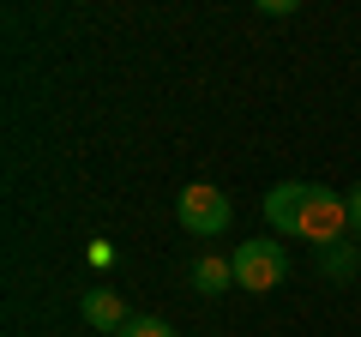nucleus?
Returning a JSON list of instances; mask_svg holds the SVG:
<instances>
[{
	"label": "nucleus",
	"mask_w": 361,
	"mask_h": 337,
	"mask_svg": "<svg viewBox=\"0 0 361 337\" xmlns=\"http://www.w3.org/2000/svg\"><path fill=\"white\" fill-rule=\"evenodd\" d=\"M175 217H180V229H187V235H199V241H217V235H229L235 205H229V193H223V187L193 181V187H180Z\"/></svg>",
	"instance_id": "obj_1"
},
{
	"label": "nucleus",
	"mask_w": 361,
	"mask_h": 337,
	"mask_svg": "<svg viewBox=\"0 0 361 337\" xmlns=\"http://www.w3.org/2000/svg\"><path fill=\"white\" fill-rule=\"evenodd\" d=\"M229 265H235V289H253V295H265V289H277L289 277L283 241H241L229 253Z\"/></svg>",
	"instance_id": "obj_2"
},
{
	"label": "nucleus",
	"mask_w": 361,
	"mask_h": 337,
	"mask_svg": "<svg viewBox=\"0 0 361 337\" xmlns=\"http://www.w3.org/2000/svg\"><path fill=\"white\" fill-rule=\"evenodd\" d=\"M343 229H349V199L325 193V187H307V199H301V217H295V241L331 247V241H343Z\"/></svg>",
	"instance_id": "obj_3"
},
{
	"label": "nucleus",
	"mask_w": 361,
	"mask_h": 337,
	"mask_svg": "<svg viewBox=\"0 0 361 337\" xmlns=\"http://www.w3.org/2000/svg\"><path fill=\"white\" fill-rule=\"evenodd\" d=\"M307 187H313V181H277V187L265 193V223H271L277 235H295V217H301Z\"/></svg>",
	"instance_id": "obj_4"
},
{
	"label": "nucleus",
	"mask_w": 361,
	"mask_h": 337,
	"mask_svg": "<svg viewBox=\"0 0 361 337\" xmlns=\"http://www.w3.org/2000/svg\"><path fill=\"white\" fill-rule=\"evenodd\" d=\"M127 301L115 295V289H85V325L90 331H109V337H121L127 331Z\"/></svg>",
	"instance_id": "obj_5"
},
{
	"label": "nucleus",
	"mask_w": 361,
	"mask_h": 337,
	"mask_svg": "<svg viewBox=\"0 0 361 337\" xmlns=\"http://www.w3.org/2000/svg\"><path fill=\"white\" fill-rule=\"evenodd\" d=\"M187 277H193V289H199V295H223V289L235 283V265H229V259H217V253H199Z\"/></svg>",
	"instance_id": "obj_6"
},
{
	"label": "nucleus",
	"mask_w": 361,
	"mask_h": 337,
	"mask_svg": "<svg viewBox=\"0 0 361 337\" xmlns=\"http://www.w3.org/2000/svg\"><path fill=\"white\" fill-rule=\"evenodd\" d=\"M319 271L331 277V283H349V277H355V247H349V241L319 247Z\"/></svg>",
	"instance_id": "obj_7"
},
{
	"label": "nucleus",
	"mask_w": 361,
	"mask_h": 337,
	"mask_svg": "<svg viewBox=\"0 0 361 337\" xmlns=\"http://www.w3.org/2000/svg\"><path fill=\"white\" fill-rule=\"evenodd\" d=\"M121 337H175V325L157 319V313H139V319H127V331Z\"/></svg>",
	"instance_id": "obj_8"
},
{
	"label": "nucleus",
	"mask_w": 361,
	"mask_h": 337,
	"mask_svg": "<svg viewBox=\"0 0 361 337\" xmlns=\"http://www.w3.org/2000/svg\"><path fill=\"white\" fill-rule=\"evenodd\" d=\"M349 229L361 235V187H355V193H349Z\"/></svg>",
	"instance_id": "obj_9"
}]
</instances>
